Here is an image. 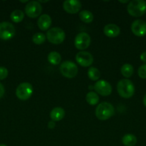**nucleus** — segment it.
<instances>
[{
  "instance_id": "f257e3e1",
  "label": "nucleus",
  "mask_w": 146,
  "mask_h": 146,
  "mask_svg": "<svg viewBox=\"0 0 146 146\" xmlns=\"http://www.w3.org/2000/svg\"><path fill=\"white\" fill-rule=\"evenodd\" d=\"M117 93L119 95L124 98H130L134 95L135 94V86L130 80L121 79L117 85Z\"/></svg>"
},
{
  "instance_id": "f03ea898",
  "label": "nucleus",
  "mask_w": 146,
  "mask_h": 146,
  "mask_svg": "<svg viewBox=\"0 0 146 146\" xmlns=\"http://www.w3.org/2000/svg\"><path fill=\"white\" fill-rule=\"evenodd\" d=\"M115 113L114 107L107 102H102L99 104L95 110V115L100 121H106L111 118Z\"/></svg>"
},
{
  "instance_id": "7ed1b4c3",
  "label": "nucleus",
  "mask_w": 146,
  "mask_h": 146,
  "mask_svg": "<svg viewBox=\"0 0 146 146\" xmlns=\"http://www.w3.org/2000/svg\"><path fill=\"white\" fill-rule=\"evenodd\" d=\"M127 10L132 17H141L146 12V1L143 0H133L129 2Z\"/></svg>"
},
{
  "instance_id": "20e7f679",
  "label": "nucleus",
  "mask_w": 146,
  "mask_h": 146,
  "mask_svg": "<svg viewBox=\"0 0 146 146\" xmlns=\"http://www.w3.org/2000/svg\"><path fill=\"white\" fill-rule=\"evenodd\" d=\"M46 36L49 42L53 44H60L65 38V33L59 27H53L47 31Z\"/></svg>"
},
{
  "instance_id": "39448f33",
  "label": "nucleus",
  "mask_w": 146,
  "mask_h": 146,
  "mask_svg": "<svg viewBox=\"0 0 146 146\" xmlns=\"http://www.w3.org/2000/svg\"><path fill=\"white\" fill-rule=\"evenodd\" d=\"M60 70L62 76L68 78H74L78 73L77 66L71 61H65L62 63Z\"/></svg>"
},
{
  "instance_id": "423d86ee",
  "label": "nucleus",
  "mask_w": 146,
  "mask_h": 146,
  "mask_svg": "<svg viewBox=\"0 0 146 146\" xmlns=\"http://www.w3.org/2000/svg\"><path fill=\"white\" fill-rule=\"evenodd\" d=\"M33 94V87L31 84L24 82L20 84L16 89V96L21 101H27Z\"/></svg>"
},
{
  "instance_id": "0eeeda50",
  "label": "nucleus",
  "mask_w": 146,
  "mask_h": 146,
  "mask_svg": "<svg viewBox=\"0 0 146 146\" xmlns=\"http://www.w3.org/2000/svg\"><path fill=\"white\" fill-rule=\"evenodd\" d=\"M16 33L15 28L12 24L7 21L0 23V38L7 41L14 36Z\"/></svg>"
},
{
  "instance_id": "6e6552de",
  "label": "nucleus",
  "mask_w": 146,
  "mask_h": 146,
  "mask_svg": "<svg viewBox=\"0 0 146 146\" xmlns=\"http://www.w3.org/2000/svg\"><path fill=\"white\" fill-rule=\"evenodd\" d=\"M42 7L39 1H29L25 7V13L29 18H37L41 14Z\"/></svg>"
},
{
  "instance_id": "1a4fd4ad",
  "label": "nucleus",
  "mask_w": 146,
  "mask_h": 146,
  "mask_svg": "<svg viewBox=\"0 0 146 146\" xmlns=\"http://www.w3.org/2000/svg\"><path fill=\"white\" fill-rule=\"evenodd\" d=\"M91 43L90 35L85 32H81L74 38V46L79 50H84L88 48Z\"/></svg>"
},
{
  "instance_id": "9d476101",
  "label": "nucleus",
  "mask_w": 146,
  "mask_h": 146,
  "mask_svg": "<svg viewBox=\"0 0 146 146\" xmlns=\"http://www.w3.org/2000/svg\"><path fill=\"white\" fill-rule=\"evenodd\" d=\"M76 61L79 65L83 67H88L93 63V56L90 53L87 51H80L75 56Z\"/></svg>"
},
{
  "instance_id": "9b49d317",
  "label": "nucleus",
  "mask_w": 146,
  "mask_h": 146,
  "mask_svg": "<svg viewBox=\"0 0 146 146\" xmlns=\"http://www.w3.org/2000/svg\"><path fill=\"white\" fill-rule=\"evenodd\" d=\"M94 88L97 94L103 96H107L112 93V86L108 82L104 80H99L94 84Z\"/></svg>"
},
{
  "instance_id": "f8f14e48",
  "label": "nucleus",
  "mask_w": 146,
  "mask_h": 146,
  "mask_svg": "<svg viewBox=\"0 0 146 146\" xmlns=\"http://www.w3.org/2000/svg\"><path fill=\"white\" fill-rule=\"evenodd\" d=\"M131 31L137 36H144L146 35V22L141 19L135 20L132 23Z\"/></svg>"
},
{
  "instance_id": "ddd939ff",
  "label": "nucleus",
  "mask_w": 146,
  "mask_h": 146,
  "mask_svg": "<svg viewBox=\"0 0 146 146\" xmlns=\"http://www.w3.org/2000/svg\"><path fill=\"white\" fill-rule=\"evenodd\" d=\"M82 4L77 0H67L63 3V8L69 14H77L81 9Z\"/></svg>"
},
{
  "instance_id": "4468645a",
  "label": "nucleus",
  "mask_w": 146,
  "mask_h": 146,
  "mask_svg": "<svg viewBox=\"0 0 146 146\" xmlns=\"http://www.w3.org/2000/svg\"><path fill=\"white\" fill-rule=\"evenodd\" d=\"M120 33V29L118 26L113 24H107L104 27V34L110 38H115L119 36Z\"/></svg>"
},
{
  "instance_id": "2eb2a0df",
  "label": "nucleus",
  "mask_w": 146,
  "mask_h": 146,
  "mask_svg": "<svg viewBox=\"0 0 146 146\" xmlns=\"http://www.w3.org/2000/svg\"><path fill=\"white\" fill-rule=\"evenodd\" d=\"M52 24V19L48 14H42L39 17L37 21L38 27L42 31H46L50 27Z\"/></svg>"
},
{
  "instance_id": "dca6fc26",
  "label": "nucleus",
  "mask_w": 146,
  "mask_h": 146,
  "mask_svg": "<svg viewBox=\"0 0 146 146\" xmlns=\"http://www.w3.org/2000/svg\"><path fill=\"white\" fill-rule=\"evenodd\" d=\"M64 109L61 107H55L53 108L50 112V118L53 121H60L63 119L64 117Z\"/></svg>"
},
{
  "instance_id": "f3484780",
  "label": "nucleus",
  "mask_w": 146,
  "mask_h": 146,
  "mask_svg": "<svg viewBox=\"0 0 146 146\" xmlns=\"http://www.w3.org/2000/svg\"><path fill=\"white\" fill-rule=\"evenodd\" d=\"M122 143L125 146H134L137 143V138L133 134H126L122 138Z\"/></svg>"
},
{
  "instance_id": "a211bd4d",
  "label": "nucleus",
  "mask_w": 146,
  "mask_h": 146,
  "mask_svg": "<svg viewBox=\"0 0 146 146\" xmlns=\"http://www.w3.org/2000/svg\"><path fill=\"white\" fill-rule=\"evenodd\" d=\"M49 63L52 65H58L62 61L61 55L57 51H52L48 54L47 56Z\"/></svg>"
},
{
  "instance_id": "6ab92c4d",
  "label": "nucleus",
  "mask_w": 146,
  "mask_h": 146,
  "mask_svg": "<svg viewBox=\"0 0 146 146\" xmlns=\"http://www.w3.org/2000/svg\"><path fill=\"white\" fill-rule=\"evenodd\" d=\"M79 17H80V19L86 24L91 23L94 19L92 13L88 10H83V11H80V14H79Z\"/></svg>"
},
{
  "instance_id": "aec40b11",
  "label": "nucleus",
  "mask_w": 146,
  "mask_h": 146,
  "mask_svg": "<svg viewBox=\"0 0 146 146\" xmlns=\"http://www.w3.org/2000/svg\"><path fill=\"white\" fill-rule=\"evenodd\" d=\"M120 71H121V74L123 76L125 77V78H130L133 76V72H134V68H133V66L130 65V64H125L121 67Z\"/></svg>"
},
{
  "instance_id": "412c9836",
  "label": "nucleus",
  "mask_w": 146,
  "mask_h": 146,
  "mask_svg": "<svg viewBox=\"0 0 146 146\" xmlns=\"http://www.w3.org/2000/svg\"><path fill=\"white\" fill-rule=\"evenodd\" d=\"M99 100L100 98H99L98 95L94 91H90L87 93L86 96V101L88 103V104L91 106H94L98 104Z\"/></svg>"
},
{
  "instance_id": "4be33fe9",
  "label": "nucleus",
  "mask_w": 146,
  "mask_h": 146,
  "mask_svg": "<svg viewBox=\"0 0 146 146\" xmlns=\"http://www.w3.org/2000/svg\"><path fill=\"white\" fill-rule=\"evenodd\" d=\"M24 17V14L21 10H14L11 12L10 15L11 21L14 23H19L23 20Z\"/></svg>"
},
{
  "instance_id": "5701e85b",
  "label": "nucleus",
  "mask_w": 146,
  "mask_h": 146,
  "mask_svg": "<svg viewBox=\"0 0 146 146\" xmlns=\"http://www.w3.org/2000/svg\"><path fill=\"white\" fill-rule=\"evenodd\" d=\"M89 78L92 81H97L100 78V72L97 68L91 67L89 68L88 72H87Z\"/></svg>"
},
{
  "instance_id": "b1692460",
  "label": "nucleus",
  "mask_w": 146,
  "mask_h": 146,
  "mask_svg": "<svg viewBox=\"0 0 146 146\" xmlns=\"http://www.w3.org/2000/svg\"><path fill=\"white\" fill-rule=\"evenodd\" d=\"M46 36L42 33H36L32 36V41L37 45L42 44L45 41Z\"/></svg>"
},
{
  "instance_id": "393cba45",
  "label": "nucleus",
  "mask_w": 146,
  "mask_h": 146,
  "mask_svg": "<svg viewBox=\"0 0 146 146\" xmlns=\"http://www.w3.org/2000/svg\"><path fill=\"white\" fill-rule=\"evenodd\" d=\"M137 74L140 78H143V79H145L146 78V64H144L143 65L140 66L137 71Z\"/></svg>"
},
{
  "instance_id": "a878e982",
  "label": "nucleus",
  "mask_w": 146,
  "mask_h": 146,
  "mask_svg": "<svg viewBox=\"0 0 146 146\" xmlns=\"http://www.w3.org/2000/svg\"><path fill=\"white\" fill-rule=\"evenodd\" d=\"M8 76V70L4 66H0V80H4Z\"/></svg>"
},
{
  "instance_id": "bb28decb",
  "label": "nucleus",
  "mask_w": 146,
  "mask_h": 146,
  "mask_svg": "<svg viewBox=\"0 0 146 146\" xmlns=\"http://www.w3.org/2000/svg\"><path fill=\"white\" fill-rule=\"evenodd\" d=\"M4 93H5V89H4V86L0 83V99L4 96Z\"/></svg>"
},
{
  "instance_id": "cd10ccee",
  "label": "nucleus",
  "mask_w": 146,
  "mask_h": 146,
  "mask_svg": "<svg viewBox=\"0 0 146 146\" xmlns=\"http://www.w3.org/2000/svg\"><path fill=\"white\" fill-rule=\"evenodd\" d=\"M140 60L143 62H144L145 64H146V51L142 53L141 55H140Z\"/></svg>"
},
{
  "instance_id": "c85d7f7f",
  "label": "nucleus",
  "mask_w": 146,
  "mask_h": 146,
  "mask_svg": "<svg viewBox=\"0 0 146 146\" xmlns=\"http://www.w3.org/2000/svg\"><path fill=\"white\" fill-rule=\"evenodd\" d=\"M54 127H55V123H54V121H51L48 123V128H50V129H52V128H54Z\"/></svg>"
},
{
  "instance_id": "c756f323",
  "label": "nucleus",
  "mask_w": 146,
  "mask_h": 146,
  "mask_svg": "<svg viewBox=\"0 0 146 146\" xmlns=\"http://www.w3.org/2000/svg\"><path fill=\"white\" fill-rule=\"evenodd\" d=\"M143 104H144L145 106L146 107V94L144 96V97H143Z\"/></svg>"
},
{
  "instance_id": "7c9ffc66",
  "label": "nucleus",
  "mask_w": 146,
  "mask_h": 146,
  "mask_svg": "<svg viewBox=\"0 0 146 146\" xmlns=\"http://www.w3.org/2000/svg\"><path fill=\"white\" fill-rule=\"evenodd\" d=\"M119 2H120V3H125H125L129 2V1H127V0H126V1H119Z\"/></svg>"
},
{
  "instance_id": "2f4dec72",
  "label": "nucleus",
  "mask_w": 146,
  "mask_h": 146,
  "mask_svg": "<svg viewBox=\"0 0 146 146\" xmlns=\"http://www.w3.org/2000/svg\"><path fill=\"white\" fill-rule=\"evenodd\" d=\"M20 2H22V3H26V2H27V3H28L29 1H28V0H27V1H20Z\"/></svg>"
},
{
  "instance_id": "473e14b6",
  "label": "nucleus",
  "mask_w": 146,
  "mask_h": 146,
  "mask_svg": "<svg viewBox=\"0 0 146 146\" xmlns=\"http://www.w3.org/2000/svg\"><path fill=\"white\" fill-rule=\"evenodd\" d=\"M0 146H7V145H4V144H0Z\"/></svg>"
}]
</instances>
